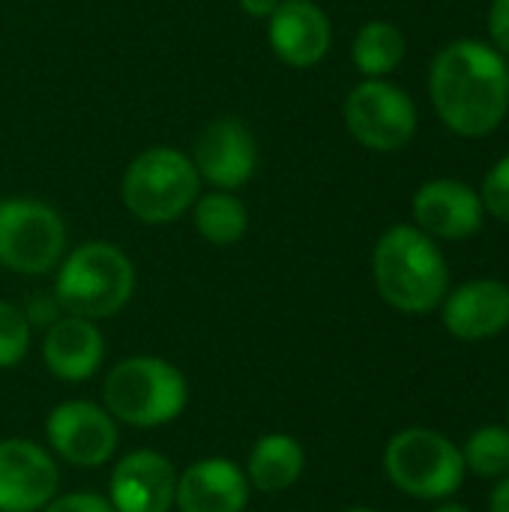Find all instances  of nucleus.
Segmentation results:
<instances>
[{
  "label": "nucleus",
  "instance_id": "obj_13",
  "mask_svg": "<svg viewBox=\"0 0 509 512\" xmlns=\"http://www.w3.org/2000/svg\"><path fill=\"white\" fill-rule=\"evenodd\" d=\"M177 495L174 465L153 450L123 456L111 474V507L117 512H168Z\"/></svg>",
  "mask_w": 509,
  "mask_h": 512
},
{
  "label": "nucleus",
  "instance_id": "obj_20",
  "mask_svg": "<svg viewBox=\"0 0 509 512\" xmlns=\"http://www.w3.org/2000/svg\"><path fill=\"white\" fill-rule=\"evenodd\" d=\"M354 66L366 78H384L393 72L405 57V36L390 21H369L357 30L354 48H351Z\"/></svg>",
  "mask_w": 509,
  "mask_h": 512
},
{
  "label": "nucleus",
  "instance_id": "obj_19",
  "mask_svg": "<svg viewBox=\"0 0 509 512\" xmlns=\"http://www.w3.org/2000/svg\"><path fill=\"white\" fill-rule=\"evenodd\" d=\"M192 222H195V231L207 243H213V246H234L249 231V210H246V204L234 192L213 189V192L195 198Z\"/></svg>",
  "mask_w": 509,
  "mask_h": 512
},
{
  "label": "nucleus",
  "instance_id": "obj_27",
  "mask_svg": "<svg viewBox=\"0 0 509 512\" xmlns=\"http://www.w3.org/2000/svg\"><path fill=\"white\" fill-rule=\"evenodd\" d=\"M282 0H240V9L249 15V18H270L276 12Z\"/></svg>",
  "mask_w": 509,
  "mask_h": 512
},
{
  "label": "nucleus",
  "instance_id": "obj_25",
  "mask_svg": "<svg viewBox=\"0 0 509 512\" xmlns=\"http://www.w3.org/2000/svg\"><path fill=\"white\" fill-rule=\"evenodd\" d=\"M60 303L54 300V297H36L27 309H24V315H27V321L30 324H36V327H51L57 318H60Z\"/></svg>",
  "mask_w": 509,
  "mask_h": 512
},
{
  "label": "nucleus",
  "instance_id": "obj_3",
  "mask_svg": "<svg viewBox=\"0 0 509 512\" xmlns=\"http://www.w3.org/2000/svg\"><path fill=\"white\" fill-rule=\"evenodd\" d=\"M135 291V267L123 249L105 240L75 246L60 258L54 300L66 315L102 321L117 315Z\"/></svg>",
  "mask_w": 509,
  "mask_h": 512
},
{
  "label": "nucleus",
  "instance_id": "obj_12",
  "mask_svg": "<svg viewBox=\"0 0 509 512\" xmlns=\"http://www.w3.org/2000/svg\"><path fill=\"white\" fill-rule=\"evenodd\" d=\"M267 39L273 54L294 69L315 66L327 57L333 30L327 12L312 0H282L267 18Z\"/></svg>",
  "mask_w": 509,
  "mask_h": 512
},
{
  "label": "nucleus",
  "instance_id": "obj_11",
  "mask_svg": "<svg viewBox=\"0 0 509 512\" xmlns=\"http://www.w3.org/2000/svg\"><path fill=\"white\" fill-rule=\"evenodd\" d=\"M57 486L60 474L45 447L24 438L0 441V512H42Z\"/></svg>",
  "mask_w": 509,
  "mask_h": 512
},
{
  "label": "nucleus",
  "instance_id": "obj_17",
  "mask_svg": "<svg viewBox=\"0 0 509 512\" xmlns=\"http://www.w3.org/2000/svg\"><path fill=\"white\" fill-rule=\"evenodd\" d=\"M444 324L456 339L480 342L509 327V285L495 279L468 282L447 297Z\"/></svg>",
  "mask_w": 509,
  "mask_h": 512
},
{
  "label": "nucleus",
  "instance_id": "obj_26",
  "mask_svg": "<svg viewBox=\"0 0 509 512\" xmlns=\"http://www.w3.org/2000/svg\"><path fill=\"white\" fill-rule=\"evenodd\" d=\"M489 30L495 36V42L509 51V0H495L492 12H489Z\"/></svg>",
  "mask_w": 509,
  "mask_h": 512
},
{
  "label": "nucleus",
  "instance_id": "obj_29",
  "mask_svg": "<svg viewBox=\"0 0 509 512\" xmlns=\"http://www.w3.org/2000/svg\"><path fill=\"white\" fill-rule=\"evenodd\" d=\"M435 512H471L468 507H462V504H444V507H438Z\"/></svg>",
  "mask_w": 509,
  "mask_h": 512
},
{
  "label": "nucleus",
  "instance_id": "obj_2",
  "mask_svg": "<svg viewBox=\"0 0 509 512\" xmlns=\"http://www.w3.org/2000/svg\"><path fill=\"white\" fill-rule=\"evenodd\" d=\"M372 273L378 294L399 312H432L447 294V264L441 249L411 225L390 228L372 255Z\"/></svg>",
  "mask_w": 509,
  "mask_h": 512
},
{
  "label": "nucleus",
  "instance_id": "obj_9",
  "mask_svg": "<svg viewBox=\"0 0 509 512\" xmlns=\"http://www.w3.org/2000/svg\"><path fill=\"white\" fill-rule=\"evenodd\" d=\"M51 450L78 468H99L117 450V420L93 402H63L45 420Z\"/></svg>",
  "mask_w": 509,
  "mask_h": 512
},
{
  "label": "nucleus",
  "instance_id": "obj_4",
  "mask_svg": "<svg viewBox=\"0 0 509 512\" xmlns=\"http://www.w3.org/2000/svg\"><path fill=\"white\" fill-rule=\"evenodd\" d=\"M201 192V177L189 153L177 147H147L123 171V207L147 225H165L192 210Z\"/></svg>",
  "mask_w": 509,
  "mask_h": 512
},
{
  "label": "nucleus",
  "instance_id": "obj_16",
  "mask_svg": "<svg viewBox=\"0 0 509 512\" xmlns=\"http://www.w3.org/2000/svg\"><path fill=\"white\" fill-rule=\"evenodd\" d=\"M105 357V339L90 318L60 315L42 336V360L60 381L81 384L96 375Z\"/></svg>",
  "mask_w": 509,
  "mask_h": 512
},
{
  "label": "nucleus",
  "instance_id": "obj_15",
  "mask_svg": "<svg viewBox=\"0 0 509 512\" xmlns=\"http://www.w3.org/2000/svg\"><path fill=\"white\" fill-rule=\"evenodd\" d=\"M414 219L423 234L462 240L480 231L483 201L471 186L459 180H432L414 195Z\"/></svg>",
  "mask_w": 509,
  "mask_h": 512
},
{
  "label": "nucleus",
  "instance_id": "obj_24",
  "mask_svg": "<svg viewBox=\"0 0 509 512\" xmlns=\"http://www.w3.org/2000/svg\"><path fill=\"white\" fill-rule=\"evenodd\" d=\"M42 512H117L108 498L96 492H72V495H54Z\"/></svg>",
  "mask_w": 509,
  "mask_h": 512
},
{
  "label": "nucleus",
  "instance_id": "obj_22",
  "mask_svg": "<svg viewBox=\"0 0 509 512\" xmlns=\"http://www.w3.org/2000/svg\"><path fill=\"white\" fill-rule=\"evenodd\" d=\"M30 348V321L24 309L0 300V369H12L27 357Z\"/></svg>",
  "mask_w": 509,
  "mask_h": 512
},
{
  "label": "nucleus",
  "instance_id": "obj_7",
  "mask_svg": "<svg viewBox=\"0 0 509 512\" xmlns=\"http://www.w3.org/2000/svg\"><path fill=\"white\" fill-rule=\"evenodd\" d=\"M66 252V222L45 201H0V267L21 276H42Z\"/></svg>",
  "mask_w": 509,
  "mask_h": 512
},
{
  "label": "nucleus",
  "instance_id": "obj_8",
  "mask_svg": "<svg viewBox=\"0 0 509 512\" xmlns=\"http://www.w3.org/2000/svg\"><path fill=\"white\" fill-rule=\"evenodd\" d=\"M345 123L363 147L393 153L414 138L417 108L402 87L384 78H366L345 99Z\"/></svg>",
  "mask_w": 509,
  "mask_h": 512
},
{
  "label": "nucleus",
  "instance_id": "obj_1",
  "mask_svg": "<svg viewBox=\"0 0 509 512\" xmlns=\"http://www.w3.org/2000/svg\"><path fill=\"white\" fill-rule=\"evenodd\" d=\"M432 99L459 135H489L509 108V69L483 42H453L432 63Z\"/></svg>",
  "mask_w": 509,
  "mask_h": 512
},
{
  "label": "nucleus",
  "instance_id": "obj_14",
  "mask_svg": "<svg viewBox=\"0 0 509 512\" xmlns=\"http://www.w3.org/2000/svg\"><path fill=\"white\" fill-rule=\"evenodd\" d=\"M249 480L231 459H201L177 477L174 507L180 512H243Z\"/></svg>",
  "mask_w": 509,
  "mask_h": 512
},
{
  "label": "nucleus",
  "instance_id": "obj_6",
  "mask_svg": "<svg viewBox=\"0 0 509 512\" xmlns=\"http://www.w3.org/2000/svg\"><path fill=\"white\" fill-rule=\"evenodd\" d=\"M387 477L396 489L411 498L438 501L450 498L465 480L462 450L432 429H405L399 432L384 453Z\"/></svg>",
  "mask_w": 509,
  "mask_h": 512
},
{
  "label": "nucleus",
  "instance_id": "obj_10",
  "mask_svg": "<svg viewBox=\"0 0 509 512\" xmlns=\"http://www.w3.org/2000/svg\"><path fill=\"white\" fill-rule=\"evenodd\" d=\"M192 162L213 189L234 192L255 177L258 141L240 117H216L198 132Z\"/></svg>",
  "mask_w": 509,
  "mask_h": 512
},
{
  "label": "nucleus",
  "instance_id": "obj_30",
  "mask_svg": "<svg viewBox=\"0 0 509 512\" xmlns=\"http://www.w3.org/2000/svg\"><path fill=\"white\" fill-rule=\"evenodd\" d=\"M348 512H375V510H369V507H354V510H348Z\"/></svg>",
  "mask_w": 509,
  "mask_h": 512
},
{
  "label": "nucleus",
  "instance_id": "obj_18",
  "mask_svg": "<svg viewBox=\"0 0 509 512\" xmlns=\"http://www.w3.org/2000/svg\"><path fill=\"white\" fill-rule=\"evenodd\" d=\"M303 468H306V453L297 444V438L276 432V435H264L252 447L246 480L264 495H279L300 480Z\"/></svg>",
  "mask_w": 509,
  "mask_h": 512
},
{
  "label": "nucleus",
  "instance_id": "obj_23",
  "mask_svg": "<svg viewBox=\"0 0 509 512\" xmlns=\"http://www.w3.org/2000/svg\"><path fill=\"white\" fill-rule=\"evenodd\" d=\"M483 207L498 216L501 222H509V156H504L483 183Z\"/></svg>",
  "mask_w": 509,
  "mask_h": 512
},
{
  "label": "nucleus",
  "instance_id": "obj_28",
  "mask_svg": "<svg viewBox=\"0 0 509 512\" xmlns=\"http://www.w3.org/2000/svg\"><path fill=\"white\" fill-rule=\"evenodd\" d=\"M489 510L509 512V474L495 486V492H492V498H489Z\"/></svg>",
  "mask_w": 509,
  "mask_h": 512
},
{
  "label": "nucleus",
  "instance_id": "obj_21",
  "mask_svg": "<svg viewBox=\"0 0 509 512\" xmlns=\"http://www.w3.org/2000/svg\"><path fill=\"white\" fill-rule=\"evenodd\" d=\"M465 468L480 477H507L509 474V432L501 426H486L474 432L462 450Z\"/></svg>",
  "mask_w": 509,
  "mask_h": 512
},
{
  "label": "nucleus",
  "instance_id": "obj_5",
  "mask_svg": "<svg viewBox=\"0 0 509 512\" xmlns=\"http://www.w3.org/2000/svg\"><path fill=\"white\" fill-rule=\"evenodd\" d=\"M105 411L135 429H156L186 408V378L159 357H129L117 363L102 387Z\"/></svg>",
  "mask_w": 509,
  "mask_h": 512
}]
</instances>
